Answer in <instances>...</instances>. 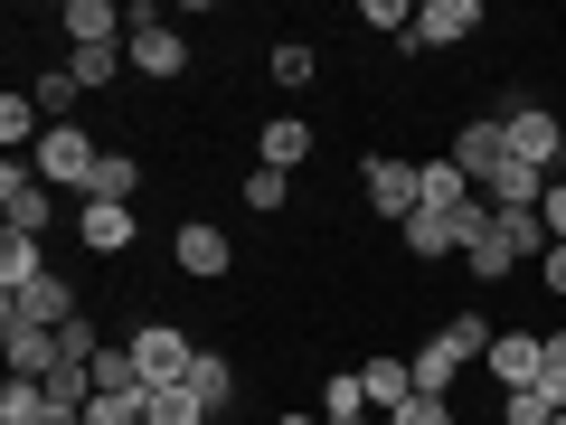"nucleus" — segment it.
Returning <instances> with one entry per match:
<instances>
[{
    "instance_id": "f257e3e1",
    "label": "nucleus",
    "mask_w": 566,
    "mask_h": 425,
    "mask_svg": "<svg viewBox=\"0 0 566 425\" xmlns=\"http://www.w3.org/2000/svg\"><path fill=\"white\" fill-rule=\"evenodd\" d=\"M95 162H104V152L85 142V123H48V142L29 152V170H39L48 189H76V199L95 189Z\"/></svg>"
},
{
    "instance_id": "f03ea898",
    "label": "nucleus",
    "mask_w": 566,
    "mask_h": 425,
    "mask_svg": "<svg viewBox=\"0 0 566 425\" xmlns=\"http://www.w3.org/2000/svg\"><path fill=\"white\" fill-rule=\"evenodd\" d=\"M133 341V369H142V387H180L189 369H199V341H189L180 322H142V331H123Z\"/></svg>"
},
{
    "instance_id": "7ed1b4c3",
    "label": "nucleus",
    "mask_w": 566,
    "mask_h": 425,
    "mask_svg": "<svg viewBox=\"0 0 566 425\" xmlns=\"http://www.w3.org/2000/svg\"><path fill=\"white\" fill-rule=\"evenodd\" d=\"M491 114H501L510 152H520L528 170H557V152H566V123L547 114V104H528V95H501V104H491Z\"/></svg>"
},
{
    "instance_id": "20e7f679",
    "label": "nucleus",
    "mask_w": 566,
    "mask_h": 425,
    "mask_svg": "<svg viewBox=\"0 0 566 425\" xmlns=\"http://www.w3.org/2000/svg\"><path fill=\"white\" fill-rule=\"evenodd\" d=\"M0 227H20V237H48L57 227V189L29 162H0Z\"/></svg>"
},
{
    "instance_id": "39448f33",
    "label": "nucleus",
    "mask_w": 566,
    "mask_h": 425,
    "mask_svg": "<svg viewBox=\"0 0 566 425\" xmlns=\"http://www.w3.org/2000/svg\"><path fill=\"white\" fill-rule=\"evenodd\" d=\"M359 189H368V208H378L387 227H406L424 208V180H416V162H387V152H368L359 162Z\"/></svg>"
},
{
    "instance_id": "423d86ee",
    "label": "nucleus",
    "mask_w": 566,
    "mask_h": 425,
    "mask_svg": "<svg viewBox=\"0 0 566 425\" xmlns=\"http://www.w3.org/2000/svg\"><path fill=\"white\" fill-rule=\"evenodd\" d=\"M482 369H491V387H538L547 379V331H491V350H482Z\"/></svg>"
},
{
    "instance_id": "0eeeda50",
    "label": "nucleus",
    "mask_w": 566,
    "mask_h": 425,
    "mask_svg": "<svg viewBox=\"0 0 566 425\" xmlns=\"http://www.w3.org/2000/svg\"><path fill=\"white\" fill-rule=\"evenodd\" d=\"M482 29V0H424L416 10V29L397 39V58H424V48H453V39H472Z\"/></svg>"
},
{
    "instance_id": "6e6552de",
    "label": "nucleus",
    "mask_w": 566,
    "mask_h": 425,
    "mask_svg": "<svg viewBox=\"0 0 566 425\" xmlns=\"http://www.w3.org/2000/svg\"><path fill=\"white\" fill-rule=\"evenodd\" d=\"M0 312H10V322H39V331H66V322H76V283H66L57 265H48L39 283H20V293H0Z\"/></svg>"
},
{
    "instance_id": "1a4fd4ad",
    "label": "nucleus",
    "mask_w": 566,
    "mask_h": 425,
    "mask_svg": "<svg viewBox=\"0 0 566 425\" xmlns=\"http://www.w3.org/2000/svg\"><path fill=\"white\" fill-rule=\"evenodd\" d=\"M142 227H133V208H114V199H76V246L85 256H123Z\"/></svg>"
},
{
    "instance_id": "9d476101",
    "label": "nucleus",
    "mask_w": 566,
    "mask_h": 425,
    "mask_svg": "<svg viewBox=\"0 0 566 425\" xmlns=\"http://www.w3.org/2000/svg\"><path fill=\"white\" fill-rule=\"evenodd\" d=\"M453 162H463L472 180H501V162H510V133H501V114H472L463 133H453Z\"/></svg>"
},
{
    "instance_id": "9b49d317",
    "label": "nucleus",
    "mask_w": 566,
    "mask_h": 425,
    "mask_svg": "<svg viewBox=\"0 0 566 425\" xmlns=\"http://www.w3.org/2000/svg\"><path fill=\"white\" fill-rule=\"evenodd\" d=\"M227 256H237V246H227L208 218H189L180 237H170V265H180V274H199V283H218V274H227Z\"/></svg>"
},
{
    "instance_id": "f8f14e48",
    "label": "nucleus",
    "mask_w": 566,
    "mask_h": 425,
    "mask_svg": "<svg viewBox=\"0 0 566 425\" xmlns=\"http://www.w3.org/2000/svg\"><path fill=\"white\" fill-rule=\"evenodd\" d=\"M0 350H10V379H48V369H57V331L10 322V312H0Z\"/></svg>"
},
{
    "instance_id": "ddd939ff",
    "label": "nucleus",
    "mask_w": 566,
    "mask_h": 425,
    "mask_svg": "<svg viewBox=\"0 0 566 425\" xmlns=\"http://www.w3.org/2000/svg\"><path fill=\"white\" fill-rule=\"evenodd\" d=\"M416 180H424V208H434V218H463V208L482 199V189H472V170L453 162V152H444V162H416Z\"/></svg>"
},
{
    "instance_id": "4468645a",
    "label": "nucleus",
    "mask_w": 566,
    "mask_h": 425,
    "mask_svg": "<svg viewBox=\"0 0 566 425\" xmlns=\"http://www.w3.org/2000/svg\"><path fill=\"white\" fill-rule=\"evenodd\" d=\"M123 58H133L142 76H161V85H170V76L189 66V39H180V29L161 20V29H133V39H123Z\"/></svg>"
},
{
    "instance_id": "2eb2a0df",
    "label": "nucleus",
    "mask_w": 566,
    "mask_h": 425,
    "mask_svg": "<svg viewBox=\"0 0 566 425\" xmlns=\"http://www.w3.org/2000/svg\"><path fill=\"white\" fill-rule=\"evenodd\" d=\"M303 152H312V123H303V114H274V123L255 133V162H264V170H303Z\"/></svg>"
},
{
    "instance_id": "dca6fc26",
    "label": "nucleus",
    "mask_w": 566,
    "mask_h": 425,
    "mask_svg": "<svg viewBox=\"0 0 566 425\" xmlns=\"http://www.w3.org/2000/svg\"><path fill=\"white\" fill-rule=\"evenodd\" d=\"M359 387H368V406H387V416H397V406L416 397V369H406L397 350H378V360H359Z\"/></svg>"
},
{
    "instance_id": "f3484780",
    "label": "nucleus",
    "mask_w": 566,
    "mask_h": 425,
    "mask_svg": "<svg viewBox=\"0 0 566 425\" xmlns=\"http://www.w3.org/2000/svg\"><path fill=\"white\" fill-rule=\"evenodd\" d=\"M482 199H491V208H510V218H520V208H538V199H547V170H528L520 152H510V162H501V180H482Z\"/></svg>"
},
{
    "instance_id": "a211bd4d",
    "label": "nucleus",
    "mask_w": 566,
    "mask_h": 425,
    "mask_svg": "<svg viewBox=\"0 0 566 425\" xmlns=\"http://www.w3.org/2000/svg\"><path fill=\"white\" fill-rule=\"evenodd\" d=\"M397 237H406V256H424V265H444V256H463V227H453V218H434V208H416V218H406Z\"/></svg>"
},
{
    "instance_id": "6ab92c4d",
    "label": "nucleus",
    "mask_w": 566,
    "mask_h": 425,
    "mask_svg": "<svg viewBox=\"0 0 566 425\" xmlns=\"http://www.w3.org/2000/svg\"><path fill=\"white\" fill-rule=\"evenodd\" d=\"M57 29H66L76 48H104V39H123V10H114V0H66Z\"/></svg>"
},
{
    "instance_id": "aec40b11",
    "label": "nucleus",
    "mask_w": 566,
    "mask_h": 425,
    "mask_svg": "<svg viewBox=\"0 0 566 425\" xmlns=\"http://www.w3.org/2000/svg\"><path fill=\"white\" fill-rule=\"evenodd\" d=\"M39 274H48V246L20 237V227H0V293H20V283H39Z\"/></svg>"
},
{
    "instance_id": "412c9836",
    "label": "nucleus",
    "mask_w": 566,
    "mask_h": 425,
    "mask_svg": "<svg viewBox=\"0 0 566 425\" xmlns=\"http://www.w3.org/2000/svg\"><path fill=\"white\" fill-rule=\"evenodd\" d=\"M123 66H133V58H123V39H104V48H76V58H66V76H76L85 95H104V85H114Z\"/></svg>"
},
{
    "instance_id": "4be33fe9",
    "label": "nucleus",
    "mask_w": 566,
    "mask_h": 425,
    "mask_svg": "<svg viewBox=\"0 0 566 425\" xmlns=\"http://www.w3.org/2000/svg\"><path fill=\"white\" fill-rule=\"evenodd\" d=\"M133 189H142V162H133V152H104V162H95V189H85V199L133 208Z\"/></svg>"
},
{
    "instance_id": "5701e85b",
    "label": "nucleus",
    "mask_w": 566,
    "mask_h": 425,
    "mask_svg": "<svg viewBox=\"0 0 566 425\" xmlns=\"http://www.w3.org/2000/svg\"><path fill=\"white\" fill-rule=\"evenodd\" d=\"M189 387H199V406L218 416V406L237 397V360H218V350H199V369H189Z\"/></svg>"
},
{
    "instance_id": "b1692460",
    "label": "nucleus",
    "mask_w": 566,
    "mask_h": 425,
    "mask_svg": "<svg viewBox=\"0 0 566 425\" xmlns=\"http://www.w3.org/2000/svg\"><path fill=\"white\" fill-rule=\"evenodd\" d=\"M312 66H322V58H312V48H303V39H283V48H274V58H264V76H274V85H283V95H303V85H312Z\"/></svg>"
},
{
    "instance_id": "393cba45",
    "label": "nucleus",
    "mask_w": 566,
    "mask_h": 425,
    "mask_svg": "<svg viewBox=\"0 0 566 425\" xmlns=\"http://www.w3.org/2000/svg\"><path fill=\"white\" fill-rule=\"evenodd\" d=\"M151 425H208V406H199V387H151Z\"/></svg>"
},
{
    "instance_id": "a878e982",
    "label": "nucleus",
    "mask_w": 566,
    "mask_h": 425,
    "mask_svg": "<svg viewBox=\"0 0 566 425\" xmlns=\"http://www.w3.org/2000/svg\"><path fill=\"white\" fill-rule=\"evenodd\" d=\"M547 416H566L547 387H510V397H501V425H547Z\"/></svg>"
},
{
    "instance_id": "bb28decb",
    "label": "nucleus",
    "mask_w": 566,
    "mask_h": 425,
    "mask_svg": "<svg viewBox=\"0 0 566 425\" xmlns=\"http://www.w3.org/2000/svg\"><path fill=\"white\" fill-rule=\"evenodd\" d=\"M39 406H48L39 379H10V387H0V425H39Z\"/></svg>"
},
{
    "instance_id": "cd10ccee",
    "label": "nucleus",
    "mask_w": 566,
    "mask_h": 425,
    "mask_svg": "<svg viewBox=\"0 0 566 425\" xmlns=\"http://www.w3.org/2000/svg\"><path fill=\"white\" fill-rule=\"evenodd\" d=\"M237 189H245V208H283V199H293V170H264V162H255Z\"/></svg>"
},
{
    "instance_id": "c85d7f7f",
    "label": "nucleus",
    "mask_w": 566,
    "mask_h": 425,
    "mask_svg": "<svg viewBox=\"0 0 566 425\" xmlns=\"http://www.w3.org/2000/svg\"><path fill=\"white\" fill-rule=\"evenodd\" d=\"M95 387H142V369H133V341H104V350H95Z\"/></svg>"
},
{
    "instance_id": "c756f323",
    "label": "nucleus",
    "mask_w": 566,
    "mask_h": 425,
    "mask_svg": "<svg viewBox=\"0 0 566 425\" xmlns=\"http://www.w3.org/2000/svg\"><path fill=\"white\" fill-rule=\"evenodd\" d=\"M322 416H368V387H359V369H340V379L322 387Z\"/></svg>"
},
{
    "instance_id": "7c9ffc66",
    "label": "nucleus",
    "mask_w": 566,
    "mask_h": 425,
    "mask_svg": "<svg viewBox=\"0 0 566 425\" xmlns=\"http://www.w3.org/2000/svg\"><path fill=\"white\" fill-rule=\"evenodd\" d=\"M95 350H104V341H95V322H85V312H76V322L57 331V360H85V369H95Z\"/></svg>"
},
{
    "instance_id": "2f4dec72",
    "label": "nucleus",
    "mask_w": 566,
    "mask_h": 425,
    "mask_svg": "<svg viewBox=\"0 0 566 425\" xmlns=\"http://www.w3.org/2000/svg\"><path fill=\"white\" fill-rule=\"evenodd\" d=\"M387 425H453V397H406Z\"/></svg>"
},
{
    "instance_id": "473e14b6",
    "label": "nucleus",
    "mask_w": 566,
    "mask_h": 425,
    "mask_svg": "<svg viewBox=\"0 0 566 425\" xmlns=\"http://www.w3.org/2000/svg\"><path fill=\"white\" fill-rule=\"evenodd\" d=\"M538 218H547V246H566V180H547V199H538Z\"/></svg>"
},
{
    "instance_id": "72a5a7b5",
    "label": "nucleus",
    "mask_w": 566,
    "mask_h": 425,
    "mask_svg": "<svg viewBox=\"0 0 566 425\" xmlns=\"http://www.w3.org/2000/svg\"><path fill=\"white\" fill-rule=\"evenodd\" d=\"M538 265H547V293H557V303H566V246H547Z\"/></svg>"
},
{
    "instance_id": "f704fd0d",
    "label": "nucleus",
    "mask_w": 566,
    "mask_h": 425,
    "mask_svg": "<svg viewBox=\"0 0 566 425\" xmlns=\"http://www.w3.org/2000/svg\"><path fill=\"white\" fill-rule=\"evenodd\" d=\"M274 425H322V416H303V406H283V416H274Z\"/></svg>"
},
{
    "instance_id": "c9c22d12",
    "label": "nucleus",
    "mask_w": 566,
    "mask_h": 425,
    "mask_svg": "<svg viewBox=\"0 0 566 425\" xmlns=\"http://www.w3.org/2000/svg\"><path fill=\"white\" fill-rule=\"evenodd\" d=\"M322 425H378V416H322Z\"/></svg>"
},
{
    "instance_id": "e433bc0d",
    "label": "nucleus",
    "mask_w": 566,
    "mask_h": 425,
    "mask_svg": "<svg viewBox=\"0 0 566 425\" xmlns=\"http://www.w3.org/2000/svg\"><path fill=\"white\" fill-rule=\"evenodd\" d=\"M557 331H566V303H557Z\"/></svg>"
},
{
    "instance_id": "4c0bfd02",
    "label": "nucleus",
    "mask_w": 566,
    "mask_h": 425,
    "mask_svg": "<svg viewBox=\"0 0 566 425\" xmlns=\"http://www.w3.org/2000/svg\"><path fill=\"white\" fill-rule=\"evenodd\" d=\"M547 425H566V416H547Z\"/></svg>"
}]
</instances>
